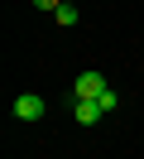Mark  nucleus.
Wrapping results in <instances>:
<instances>
[{
    "mask_svg": "<svg viewBox=\"0 0 144 159\" xmlns=\"http://www.w3.org/2000/svg\"><path fill=\"white\" fill-rule=\"evenodd\" d=\"M106 87H111V82H106L101 72H82V77L72 82V101H96Z\"/></svg>",
    "mask_w": 144,
    "mask_h": 159,
    "instance_id": "obj_1",
    "label": "nucleus"
},
{
    "mask_svg": "<svg viewBox=\"0 0 144 159\" xmlns=\"http://www.w3.org/2000/svg\"><path fill=\"white\" fill-rule=\"evenodd\" d=\"M43 111H48V101L38 97V92H24V97L15 101V116H19V120H38Z\"/></svg>",
    "mask_w": 144,
    "mask_h": 159,
    "instance_id": "obj_2",
    "label": "nucleus"
},
{
    "mask_svg": "<svg viewBox=\"0 0 144 159\" xmlns=\"http://www.w3.org/2000/svg\"><path fill=\"white\" fill-rule=\"evenodd\" d=\"M106 111H101V101H72V120H82V125H96Z\"/></svg>",
    "mask_w": 144,
    "mask_h": 159,
    "instance_id": "obj_3",
    "label": "nucleus"
},
{
    "mask_svg": "<svg viewBox=\"0 0 144 159\" xmlns=\"http://www.w3.org/2000/svg\"><path fill=\"white\" fill-rule=\"evenodd\" d=\"M77 15H82L77 5H58V10H53V20H58V24H77Z\"/></svg>",
    "mask_w": 144,
    "mask_h": 159,
    "instance_id": "obj_4",
    "label": "nucleus"
},
{
    "mask_svg": "<svg viewBox=\"0 0 144 159\" xmlns=\"http://www.w3.org/2000/svg\"><path fill=\"white\" fill-rule=\"evenodd\" d=\"M96 101H101V111H106V116H111V111H115V106H120V97H115V92H111V87H106V92H101V97H96Z\"/></svg>",
    "mask_w": 144,
    "mask_h": 159,
    "instance_id": "obj_5",
    "label": "nucleus"
},
{
    "mask_svg": "<svg viewBox=\"0 0 144 159\" xmlns=\"http://www.w3.org/2000/svg\"><path fill=\"white\" fill-rule=\"evenodd\" d=\"M38 10H58V5H63V0H34Z\"/></svg>",
    "mask_w": 144,
    "mask_h": 159,
    "instance_id": "obj_6",
    "label": "nucleus"
}]
</instances>
